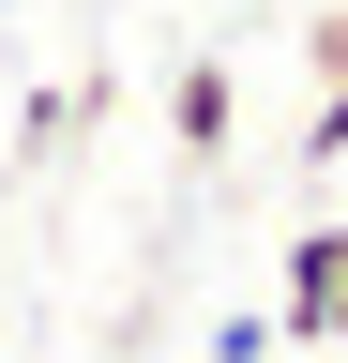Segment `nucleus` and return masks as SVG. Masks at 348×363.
<instances>
[{"mask_svg": "<svg viewBox=\"0 0 348 363\" xmlns=\"http://www.w3.org/2000/svg\"><path fill=\"white\" fill-rule=\"evenodd\" d=\"M228 121H242V76H228V61H212V45H197V61L167 76V136H182V152L212 167V152H228Z\"/></svg>", "mask_w": 348, "mask_h": 363, "instance_id": "obj_2", "label": "nucleus"}, {"mask_svg": "<svg viewBox=\"0 0 348 363\" xmlns=\"http://www.w3.org/2000/svg\"><path fill=\"white\" fill-rule=\"evenodd\" d=\"M318 76L348 91V0H333V16H318Z\"/></svg>", "mask_w": 348, "mask_h": 363, "instance_id": "obj_5", "label": "nucleus"}, {"mask_svg": "<svg viewBox=\"0 0 348 363\" xmlns=\"http://www.w3.org/2000/svg\"><path fill=\"white\" fill-rule=\"evenodd\" d=\"M273 348H348V227H303V242H288Z\"/></svg>", "mask_w": 348, "mask_h": 363, "instance_id": "obj_1", "label": "nucleus"}, {"mask_svg": "<svg viewBox=\"0 0 348 363\" xmlns=\"http://www.w3.org/2000/svg\"><path fill=\"white\" fill-rule=\"evenodd\" d=\"M212 363H273V318H228V333H212Z\"/></svg>", "mask_w": 348, "mask_h": 363, "instance_id": "obj_4", "label": "nucleus"}, {"mask_svg": "<svg viewBox=\"0 0 348 363\" xmlns=\"http://www.w3.org/2000/svg\"><path fill=\"white\" fill-rule=\"evenodd\" d=\"M303 152H318V167H348V91H318V121H303Z\"/></svg>", "mask_w": 348, "mask_h": 363, "instance_id": "obj_3", "label": "nucleus"}]
</instances>
